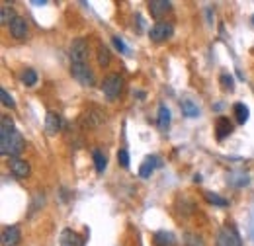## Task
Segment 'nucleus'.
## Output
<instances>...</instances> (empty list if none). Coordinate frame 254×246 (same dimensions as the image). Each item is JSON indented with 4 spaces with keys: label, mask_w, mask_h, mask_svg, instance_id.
<instances>
[{
    "label": "nucleus",
    "mask_w": 254,
    "mask_h": 246,
    "mask_svg": "<svg viewBox=\"0 0 254 246\" xmlns=\"http://www.w3.org/2000/svg\"><path fill=\"white\" fill-rule=\"evenodd\" d=\"M26 147V141L22 137V133L14 127V123L10 120V116H2L0 118V153L8 154L12 158H18Z\"/></svg>",
    "instance_id": "f257e3e1"
},
{
    "label": "nucleus",
    "mask_w": 254,
    "mask_h": 246,
    "mask_svg": "<svg viewBox=\"0 0 254 246\" xmlns=\"http://www.w3.org/2000/svg\"><path fill=\"white\" fill-rule=\"evenodd\" d=\"M217 246H243V239L237 231V227L233 223H225L221 229L217 231V239H215Z\"/></svg>",
    "instance_id": "f03ea898"
},
{
    "label": "nucleus",
    "mask_w": 254,
    "mask_h": 246,
    "mask_svg": "<svg viewBox=\"0 0 254 246\" xmlns=\"http://www.w3.org/2000/svg\"><path fill=\"white\" fill-rule=\"evenodd\" d=\"M70 64H88V41L84 37H76L68 49Z\"/></svg>",
    "instance_id": "7ed1b4c3"
},
{
    "label": "nucleus",
    "mask_w": 254,
    "mask_h": 246,
    "mask_svg": "<svg viewBox=\"0 0 254 246\" xmlns=\"http://www.w3.org/2000/svg\"><path fill=\"white\" fill-rule=\"evenodd\" d=\"M122 90H124V78L120 76V74H108L106 78H104V82H102V92H104V96L108 98V100H116L120 94H122Z\"/></svg>",
    "instance_id": "20e7f679"
},
{
    "label": "nucleus",
    "mask_w": 254,
    "mask_h": 246,
    "mask_svg": "<svg viewBox=\"0 0 254 246\" xmlns=\"http://www.w3.org/2000/svg\"><path fill=\"white\" fill-rule=\"evenodd\" d=\"M70 74L72 78L82 84V86H94L96 78H94V72L88 64H70Z\"/></svg>",
    "instance_id": "39448f33"
},
{
    "label": "nucleus",
    "mask_w": 254,
    "mask_h": 246,
    "mask_svg": "<svg viewBox=\"0 0 254 246\" xmlns=\"http://www.w3.org/2000/svg\"><path fill=\"white\" fill-rule=\"evenodd\" d=\"M172 33H174V28H172V24H168V22H157V24L149 30L151 39L157 41V43L168 39V37H172Z\"/></svg>",
    "instance_id": "423d86ee"
},
{
    "label": "nucleus",
    "mask_w": 254,
    "mask_h": 246,
    "mask_svg": "<svg viewBox=\"0 0 254 246\" xmlns=\"http://www.w3.org/2000/svg\"><path fill=\"white\" fill-rule=\"evenodd\" d=\"M22 241V233L18 225H8L2 229V246H18Z\"/></svg>",
    "instance_id": "0eeeda50"
},
{
    "label": "nucleus",
    "mask_w": 254,
    "mask_h": 246,
    "mask_svg": "<svg viewBox=\"0 0 254 246\" xmlns=\"http://www.w3.org/2000/svg\"><path fill=\"white\" fill-rule=\"evenodd\" d=\"M84 237L78 235L76 231L72 229H63L61 231V237H59V245L61 246H84Z\"/></svg>",
    "instance_id": "6e6552de"
},
{
    "label": "nucleus",
    "mask_w": 254,
    "mask_h": 246,
    "mask_svg": "<svg viewBox=\"0 0 254 246\" xmlns=\"http://www.w3.org/2000/svg\"><path fill=\"white\" fill-rule=\"evenodd\" d=\"M162 166V160H160L157 154H151V156H147L145 158V162L141 164V168H139V176L141 178H151V174Z\"/></svg>",
    "instance_id": "1a4fd4ad"
},
{
    "label": "nucleus",
    "mask_w": 254,
    "mask_h": 246,
    "mask_svg": "<svg viewBox=\"0 0 254 246\" xmlns=\"http://www.w3.org/2000/svg\"><path fill=\"white\" fill-rule=\"evenodd\" d=\"M10 172L16 178H20V180L28 178L30 176V164H28V160H24V158H10Z\"/></svg>",
    "instance_id": "9d476101"
},
{
    "label": "nucleus",
    "mask_w": 254,
    "mask_h": 246,
    "mask_svg": "<svg viewBox=\"0 0 254 246\" xmlns=\"http://www.w3.org/2000/svg\"><path fill=\"white\" fill-rule=\"evenodd\" d=\"M61 125H63V122H61V116L57 112H47V116H45V133L49 137L57 135L61 131Z\"/></svg>",
    "instance_id": "9b49d317"
},
{
    "label": "nucleus",
    "mask_w": 254,
    "mask_h": 246,
    "mask_svg": "<svg viewBox=\"0 0 254 246\" xmlns=\"http://www.w3.org/2000/svg\"><path fill=\"white\" fill-rule=\"evenodd\" d=\"M172 10V4L168 2V0H151L149 2V12H151V16L153 18H162L164 14H168Z\"/></svg>",
    "instance_id": "f8f14e48"
},
{
    "label": "nucleus",
    "mask_w": 254,
    "mask_h": 246,
    "mask_svg": "<svg viewBox=\"0 0 254 246\" xmlns=\"http://www.w3.org/2000/svg\"><path fill=\"white\" fill-rule=\"evenodd\" d=\"M8 28H10L12 37H16V39H26V35H28V22H26L22 16H16Z\"/></svg>",
    "instance_id": "ddd939ff"
},
{
    "label": "nucleus",
    "mask_w": 254,
    "mask_h": 246,
    "mask_svg": "<svg viewBox=\"0 0 254 246\" xmlns=\"http://www.w3.org/2000/svg\"><path fill=\"white\" fill-rule=\"evenodd\" d=\"M233 133V123L229 122L227 118H217V122H215V137H217V141H223L225 137H229Z\"/></svg>",
    "instance_id": "4468645a"
},
{
    "label": "nucleus",
    "mask_w": 254,
    "mask_h": 246,
    "mask_svg": "<svg viewBox=\"0 0 254 246\" xmlns=\"http://www.w3.org/2000/svg\"><path fill=\"white\" fill-rule=\"evenodd\" d=\"M249 174L245 170H233L227 174V184L235 185V187H243V185H249Z\"/></svg>",
    "instance_id": "2eb2a0df"
},
{
    "label": "nucleus",
    "mask_w": 254,
    "mask_h": 246,
    "mask_svg": "<svg viewBox=\"0 0 254 246\" xmlns=\"http://www.w3.org/2000/svg\"><path fill=\"white\" fill-rule=\"evenodd\" d=\"M153 241L155 246H176V237L170 231H157Z\"/></svg>",
    "instance_id": "dca6fc26"
},
{
    "label": "nucleus",
    "mask_w": 254,
    "mask_h": 246,
    "mask_svg": "<svg viewBox=\"0 0 254 246\" xmlns=\"http://www.w3.org/2000/svg\"><path fill=\"white\" fill-rule=\"evenodd\" d=\"M157 125H159L160 131H166V129H168V125H170V112H168V108H166L164 104H160V106H159V118H157Z\"/></svg>",
    "instance_id": "f3484780"
},
{
    "label": "nucleus",
    "mask_w": 254,
    "mask_h": 246,
    "mask_svg": "<svg viewBox=\"0 0 254 246\" xmlns=\"http://www.w3.org/2000/svg\"><path fill=\"white\" fill-rule=\"evenodd\" d=\"M233 114H235V118H237V122L241 123V125H245V123L249 122V116H251V112H249V108L245 106V104H235L233 106Z\"/></svg>",
    "instance_id": "a211bd4d"
},
{
    "label": "nucleus",
    "mask_w": 254,
    "mask_h": 246,
    "mask_svg": "<svg viewBox=\"0 0 254 246\" xmlns=\"http://www.w3.org/2000/svg\"><path fill=\"white\" fill-rule=\"evenodd\" d=\"M180 108H182V114H184L186 118H197V116H199V108H197L191 100H188V98H184V100L180 102Z\"/></svg>",
    "instance_id": "6ab92c4d"
},
{
    "label": "nucleus",
    "mask_w": 254,
    "mask_h": 246,
    "mask_svg": "<svg viewBox=\"0 0 254 246\" xmlns=\"http://www.w3.org/2000/svg\"><path fill=\"white\" fill-rule=\"evenodd\" d=\"M203 197H205L207 203L217 205V207H227V205H229V201H227L225 197H221L219 193H213V191H203Z\"/></svg>",
    "instance_id": "aec40b11"
},
{
    "label": "nucleus",
    "mask_w": 254,
    "mask_h": 246,
    "mask_svg": "<svg viewBox=\"0 0 254 246\" xmlns=\"http://www.w3.org/2000/svg\"><path fill=\"white\" fill-rule=\"evenodd\" d=\"M14 18H16V14H14V8L4 4V6H2V10H0V24H2V26H10Z\"/></svg>",
    "instance_id": "412c9836"
},
{
    "label": "nucleus",
    "mask_w": 254,
    "mask_h": 246,
    "mask_svg": "<svg viewBox=\"0 0 254 246\" xmlns=\"http://www.w3.org/2000/svg\"><path fill=\"white\" fill-rule=\"evenodd\" d=\"M92 158H94L96 172H98V174H104V170H106V166H108V158H106L104 154L100 153L98 149H96L94 153H92Z\"/></svg>",
    "instance_id": "4be33fe9"
},
{
    "label": "nucleus",
    "mask_w": 254,
    "mask_h": 246,
    "mask_svg": "<svg viewBox=\"0 0 254 246\" xmlns=\"http://www.w3.org/2000/svg\"><path fill=\"white\" fill-rule=\"evenodd\" d=\"M22 82H24L26 86H35V84H37V72H35L33 68H26L24 74H22Z\"/></svg>",
    "instance_id": "5701e85b"
},
{
    "label": "nucleus",
    "mask_w": 254,
    "mask_h": 246,
    "mask_svg": "<svg viewBox=\"0 0 254 246\" xmlns=\"http://www.w3.org/2000/svg\"><path fill=\"white\" fill-rule=\"evenodd\" d=\"M110 61H112V57H110V51L102 45L100 49H98V64L100 66H108L110 64Z\"/></svg>",
    "instance_id": "b1692460"
},
{
    "label": "nucleus",
    "mask_w": 254,
    "mask_h": 246,
    "mask_svg": "<svg viewBox=\"0 0 254 246\" xmlns=\"http://www.w3.org/2000/svg\"><path fill=\"white\" fill-rule=\"evenodd\" d=\"M221 86L223 90H229V92H233L235 90V80H233V76L231 74H221Z\"/></svg>",
    "instance_id": "393cba45"
},
{
    "label": "nucleus",
    "mask_w": 254,
    "mask_h": 246,
    "mask_svg": "<svg viewBox=\"0 0 254 246\" xmlns=\"http://www.w3.org/2000/svg\"><path fill=\"white\" fill-rule=\"evenodd\" d=\"M112 41H114V45H116V49H118L120 53H124V55H129V49H127V45L124 43V39H122L120 35H114V37H112Z\"/></svg>",
    "instance_id": "a878e982"
},
{
    "label": "nucleus",
    "mask_w": 254,
    "mask_h": 246,
    "mask_svg": "<svg viewBox=\"0 0 254 246\" xmlns=\"http://www.w3.org/2000/svg\"><path fill=\"white\" fill-rule=\"evenodd\" d=\"M0 98H2V104H4L6 108H10V110H14V108H16V102L12 100V96H10V94L6 92L4 88L0 90Z\"/></svg>",
    "instance_id": "bb28decb"
},
{
    "label": "nucleus",
    "mask_w": 254,
    "mask_h": 246,
    "mask_svg": "<svg viewBox=\"0 0 254 246\" xmlns=\"http://www.w3.org/2000/svg\"><path fill=\"white\" fill-rule=\"evenodd\" d=\"M118 162H120L124 168H129V153H127L126 149H122V151L118 153Z\"/></svg>",
    "instance_id": "cd10ccee"
},
{
    "label": "nucleus",
    "mask_w": 254,
    "mask_h": 246,
    "mask_svg": "<svg viewBox=\"0 0 254 246\" xmlns=\"http://www.w3.org/2000/svg\"><path fill=\"white\" fill-rule=\"evenodd\" d=\"M32 4L33 6H45V4H47V0H41V2H39V0H32Z\"/></svg>",
    "instance_id": "c85d7f7f"
},
{
    "label": "nucleus",
    "mask_w": 254,
    "mask_h": 246,
    "mask_svg": "<svg viewBox=\"0 0 254 246\" xmlns=\"http://www.w3.org/2000/svg\"><path fill=\"white\" fill-rule=\"evenodd\" d=\"M253 24H254V16H253Z\"/></svg>",
    "instance_id": "c756f323"
}]
</instances>
